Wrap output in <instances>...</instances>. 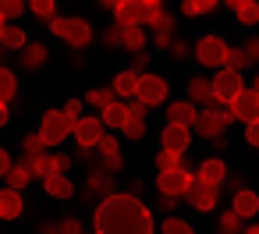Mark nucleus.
<instances>
[{"label":"nucleus","mask_w":259,"mask_h":234,"mask_svg":"<svg viewBox=\"0 0 259 234\" xmlns=\"http://www.w3.org/2000/svg\"><path fill=\"white\" fill-rule=\"evenodd\" d=\"M39 234H61V220H57V223H54V220L39 223Z\"/></svg>","instance_id":"obj_53"},{"label":"nucleus","mask_w":259,"mask_h":234,"mask_svg":"<svg viewBox=\"0 0 259 234\" xmlns=\"http://www.w3.org/2000/svg\"><path fill=\"white\" fill-rule=\"evenodd\" d=\"M195 177H199L202 184H209V188H220L231 174H227V163H224L220 156H206V160L195 167Z\"/></svg>","instance_id":"obj_13"},{"label":"nucleus","mask_w":259,"mask_h":234,"mask_svg":"<svg viewBox=\"0 0 259 234\" xmlns=\"http://www.w3.org/2000/svg\"><path fill=\"white\" fill-rule=\"evenodd\" d=\"M29 43H32V39L25 36V29H22V25H8V29H4V36H0V46H4L8 54H11V50H18V54H22Z\"/></svg>","instance_id":"obj_26"},{"label":"nucleus","mask_w":259,"mask_h":234,"mask_svg":"<svg viewBox=\"0 0 259 234\" xmlns=\"http://www.w3.org/2000/svg\"><path fill=\"white\" fill-rule=\"evenodd\" d=\"M110 195H117V177L114 174H107V170H100V167H93L89 170V177H85V188H82V199H110Z\"/></svg>","instance_id":"obj_9"},{"label":"nucleus","mask_w":259,"mask_h":234,"mask_svg":"<svg viewBox=\"0 0 259 234\" xmlns=\"http://www.w3.org/2000/svg\"><path fill=\"white\" fill-rule=\"evenodd\" d=\"M245 142H248V146H252V149H255V146H259V121H255V124H248V128H245Z\"/></svg>","instance_id":"obj_52"},{"label":"nucleus","mask_w":259,"mask_h":234,"mask_svg":"<svg viewBox=\"0 0 259 234\" xmlns=\"http://www.w3.org/2000/svg\"><path fill=\"white\" fill-rule=\"evenodd\" d=\"M188 103H202V107H209L213 103V78H202V75H195V78H188Z\"/></svg>","instance_id":"obj_19"},{"label":"nucleus","mask_w":259,"mask_h":234,"mask_svg":"<svg viewBox=\"0 0 259 234\" xmlns=\"http://www.w3.org/2000/svg\"><path fill=\"white\" fill-rule=\"evenodd\" d=\"M241 92H245V82H241V75H238V71L224 68L220 75H213V100H217V103L231 107Z\"/></svg>","instance_id":"obj_7"},{"label":"nucleus","mask_w":259,"mask_h":234,"mask_svg":"<svg viewBox=\"0 0 259 234\" xmlns=\"http://www.w3.org/2000/svg\"><path fill=\"white\" fill-rule=\"evenodd\" d=\"M192 54V43H185V39H174V46H170V57L174 61H185Z\"/></svg>","instance_id":"obj_48"},{"label":"nucleus","mask_w":259,"mask_h":234,"mask_svg":"<svg viewBox=\"0 0 259 234\" xmlns=\"http://www.w3.org/2000/svg\"><path fill=\"white\" fill-rule=\"evenodd\" d=\"M195 121H199L195 103H188V100L167 103V124H178V128H195Z\"/></svg>","instance_id":"obj_15"},{"label":"nucleus","mask_w":259,"mask_h":234,"mask_svg":"<svg viewBox=\"0 0 259 234\" xmlns=\"http://www.w3.org/2000/svg\"><path fill=\"white\" fill-rule=\"evenodd\" d=\"M146 46H149V36H146V29H142V25H132V29H124L121 50H128V54H146Z\"/></svg>","instance_id":"obj_25"},{"label":"nucleus","mask_w":259,"mask_h":234,"mask_svg":"<svg viewBox=\"0 0 259 234\" xmlns=\"http://www.w3.org/2000/svg\"><path fill=\"white\" fill-rule=\"evenodd\" d=\"M96 156H100V160L121 156V146H117V138H114V135H103V138H100V146H96Z\"/></svg>","instance_id":"obj_37"},{"label":"nucleus","mask_w":259,"mask_h":234,"mask_svg":"<svg viewBox=\"0 0 259 234\" xmlns=\"http://www.w3.org/2000/svg\"><path fill=\"white\" fill-rule=\"evenodd\" d=\"M160 234H195L185 220H178V216H167L163 220V227H160Z\"/></svg>","instance_id":"obj_41"},{"label":"nucleus","mask_w":259,"mask_h":234,"mask_svg":"<svg viewBox=\"0 0 259 234\" xmlns=\"http://www.w3.org/2000/svg\"><path fill=\"white\" fill-rule=\"evenodd\" d=\"M153 160H156V170H160V174H163V170H178V167H185V160H181L178 153H167V149H160Z\"/></svg>","instance_id":"obj_36"},{"label":"nucleus","mask_w":259,"mask_h":234,"mask_svg":"<svg viewBox=\"0 0 259 234\" xmlns=\"http://www.w3.org/2000/svg\"><path fill=\"white\" fill-rule=\"evenodd\" d=\"M248 64H252V61H248V57H245V50H241V46H231V54H227V68H231V71H238V75H241V71H245V68H248Z\"/></svg>","instance_id":"obj_40"},{"label":"nucleus","mask_w":259,"mask_h":234,"mask_svg":"<svg viewBox=\"0 0 259 234\" xmlns=\"http://www.w3.org/2000/svg\"><path fill=\"white\" fill-rule=\"evenodd\" d=\"M241 230H245V220L234 209H224L220 220H217V234H241Z\"/></svg>","instance_id":"obj_30"},{"label":"nucleus","mask_w":259,"mask_h":234,"mask_svg":"<svg viewBox=\"0 0 259 234\" xmlns=\"http://www.w3.org/2000/svg\"><path fill=\"white\" fill-rule=\"evenodd\" d=\"M61 234H85V230H82V220H78V216H64V220H61Z\"/></svg>","instance_id":"obj_47"},{"label":"nucleus","mask_w":259,"mask_h":234,"mask_svg":"<svg viewBox=\"0 0 259 234\" xmlns=\"http://www.w3.org/2000/svg\"><path fill=\"white\" fill-rule=\"evenodd\" d=\"M29 11H32L36 18H43L47 25H50V22H57V4H54V0H32Z\"/></svg>","instance_id":"obj_33"},{"label":"nucleus","mask_w":259,"mask_h":234,"mask_svg":"<svg viewBox=\"0 0 259 234\" xmlns=\"http://www.w3.org/2000/svg\"><path fill=\"white\" fill-rule=\"evenodd\" d=\"M188 146H192V128L163 124V131H160V149H167V153H178V156H185V153H188Z\"/></svg>","instance_id":"obj_12"},{"label":"nucleus","mask_w":259,"mask_h":234,"mask_svg":"<svg viewBox=\"0 0 259 234\" xmlns=\"http://www.w3.org/2000/svg\"><path fill=\"white\" fill-rule=\"evenodd\" d=\"M192 181H195V170H188V167L163 170V174H156V192L167 195V199H185L188 188H192Z\"/></svg>","instance_id":"obj_6"},{"label":"nucleus","mask_w":259,"mask_h":234,"mask_svg":"<svg viewBox=\"0 0 259 234\" xmlns=\"http://www.w3.org/2000/svg\"><path fill=\"white\" fill-rule=\"evenodd\" d=\"M82 107H85V100H78V96H75V100H68V103H64V114H68L71 121H82Z\"/></svg>","instance_id":"obj_45"},{"label":"nucleus","mask_w":259,"mask_h":234,"mask_svg":"<svg viewBox=\"0 0 259 234\" xmlns=\"http://www.w3.org/2000/svg\"><path fill=\"white\" fill-rule=\"evenodd\" d=\"M103 135H107V128H103L100 117H82V121H75V131H71V138L78 142V149H96Z\"/></svg>","instance_id":"obj_10"},{"label":"nucleus","mask_w":259,"mask_h":234,"mask_svg":"<svg viewBox=\"0 0 259 234\" xmlns=\"http://www.w3.org/2000/svg\"><path fill=\"white\" fill-rule=\"evenodd\" d=\"M124 135H128L132 142H142V138H146V121H128V124H124Z\"/></svg>","instance_id":"obj_43"},{"label":"nucleus","mask_w":259,"mask_h":234,"mask_svg":"<svg viewBox=\"0 0 259 234\" xmlns=\"http://www.w3.org/2000/svg\"><path fill=\"white\" fill-rule=\"evenodd\" d=\"M227 8L238 15L241 25H259V0H227Z\"/></svg>","instance_id":"obj_24"},{"label":"nucleus","mask_w":259,"mask_h":234,"mask_svg":"<svg viewBox=\"0 0 259 234\" xmlns=\"http://www.w3.org/2000/svg\"><path fill=\"white\" fill-rule=\"evenodd\" d=\"M252 89H255V92H259V75H255V78H252Z\"/></svg>","instance_id":"obj_58"},{"label":"nucleus","mask_w":259,"mask_h":234,"mask_svg":"<svg viewBox=\"0 0 259 234\" xmlns=\"http://www.w3.org/2000/svg\"><path fill=\"white\" fill-rule=\"evenodd\" d=\"M231 110H234V121H241L245 128L255 124V121H259V92H255V89H245V92L231 103Z\"/></svg>","instance_id":"obj_14"},{"label":"nucleus","mask_w":259,"mask_h":234,"mask_svg":"<svg viewBox=\"0 0 259 234\" xmlns=\"http://www.w3.org/2000/svg\"><path fill=\"white\" fill-rule=\"evenodd\" d=\"M167 96H170V85H167L163 75H142L139 78V96L135 100H142L149 110L160 107V103H167Z\"/></svg>","instance_id":"obj_8"},{"label":"nucleus","mask_w":259,"mask_h":234,"mask_svg":"<svg viewBox=\"0 0 259 234\" xmlns=\"http://www.w3.org/2000/svg\"><path fill=\"white\" fill-rule=\"evenodd\" d=\"M71 163H75L71 156H64V153H54V167H57V174H68V170H71Z\"/></svg>","instance_id":"obj_50"},{"label":"nucleus","mask_w":259,"mask_h":234,"mask_svg":"<svg viewBox=\"0 0 259 234\" xmlns=\"http://www.w3.org/2000/svg\"><path fill=\"white\" fill-rule=\"evenodd\" d=\"M149 29H153L156 36H174V29H178V22L170 18V11H163V15H160V18H156V22L149 25Z\"/></svg>","instance_id":"obj_39"},{"label":"nucleus","mask_w":259,"mask_h":234,"mask_svg":"<svg viewBox=\"0 0 259 234\" xmlns=\"http://www.w3.org/2000/svg\"><path fill=\"white\" fill-rule=\"evenodd\" d=\"M93 223H96V234H153L156 230L153 209L139 195H128V192H117L96 202Z\"/></svg>","instance_id":"obj_1"},{"label":"nucleus","mask_w":259,"mask_h":234,"mask_svg":"<svg viewBox=\"0 0 259 234\" xmlns=\"http://www.w3.org/2000/svg\"><path fill=\"white\" fill-rule=\"evenodd\" d=\"M100 121H103V128H110V131H124V124L132 121V117H128V103H110V107L100 114Z\"/></svg>","instance_id":"obj_22"},{"label":"nucleus","mask_w":259,"mask_h":234,"mask_svg":"<svg viewBox=\"0 0 259 234\" xmlns=\"http://www.w3.org/2000/svg\"><path fill=\"white\" fill-rule=\"evenodd\" d=\"M110 89L117 92V100H128V103H132V100L139 96V75L124 68V71H117V78H114V85H110Z\"/></svg>","instance_id":"obj_20"},{"label":"nucleus","mask_w":259,"mask_h":234,"mask_svg":"<svg viewBox=\"0 0 259 234\" xmlns=\"http://www.w3.org/2000/svg\"><path fill=\"white\" fill-rule=\"evenodd\" d=\"M50 32H54L57 39H64L75 54L85 50V46L93 43V36H96L93 25H89V18H78V15H75V18H57V22H50Z\"/></svg>","instance_id":"obj_3"},{"label":"nucleus","mask_w":259,"mask_h":234,"mask_svg":"<svg viewBox=\"0 0 259 234\" xmlns=\"http://www.w3.org/2000/svg\"><path fill=\"white\" fill-rule=\"evenodd\" d=\"M22 153H25V160L47 156V142H43V135H39V131H25V138H22Z\"/></svg>","instance_id":"obj_29"},{"label":"nucleus","mask_w":259,"mask_h":234,"mask_svg":"<svg viewBox=\"0 0 259 234\" xmlns=\"http://www.w3.org/2000/svg\"><path fill=\"white\" fill-rule=\"evenodd\" d=\"M146 114H149V107H146L142 100H132V103H128V117H132V121H146Z\"/></svg>","instance_id":"obj_46"},{"label":"nucleus","mask_w":259,"mask_h":234,"mask_svg":"<svg viewBox=\"0 0 259 234\" xmlns=\"http://www.w3.org/2000/svg\"><path fill=\"white\" fill-rule=\"evenodd\" d=\"M8 121H11V107H8V103H0V128H4Z\"/></svg>","instance_id":"obj_56"},{"label":"nucleus","mask_w":259,"mask_h":234,"mask_svg":"<svg viewBox=\"0 0 259 234\" xmlns=\"http://www.w3.org/2000/svg\"><path fill=\"white\" fill-rule=\"evenodd\" d=\"M71 131H75V121H71L64 110H47L43 121H39V135H43L47 149H50V146H61Z\"/></svg>","instance_id":"obj_5"},{"label":"nucleus","mask_w":259,"mask_h":234,"mask_svg":"<svg viewBox=\"0 0 259 234\" xmlns=\"http://www.w3.org/2000/svg\"><path fill=\"white\" fill-rule=\"evenodd\" d=\"M47 61H50V50H47L43 43H36V39L22 50V68H25V71H39Z\"/></svg>","instance_id":"obj_21"},{"label":"nucleus","mask_w":259,"mask_h":234,"mask_svg":"<svg viewBox=\"0 0 259 234\" xmlns=\"http://www.w3.org/2000/svg\"><path fill=\"white\" fill-rule=\"evenodd\" d=\"M29 181H32V170H29V163H25V160H15V167L8 170V188L22 192Z\"/></svg>","instance_id":"obj_27"},{"label":"nucleus","mask_w":259,"mask_h":234,"mask_svg":"<svg viewBox=\"0 0 259 234\" xmlns=\"http://www.w3.org/2000/svg\"><path fill=\"white\" fill-rule=\"evenodd\" d=\"M234 121V110L231 107H224V103H209V107H202L199 110V121H195V135L199 138H209V142H217V138H224L227 135V124Z\"/></svg>","instance_id":"obj_2"},{"label":"nucleus","mask_w":259,"mask_h":234,"mask_svg":"<svg viewBox=\"0 0 259 234\" xmlns=\"http://www.w3.org/2000/svg\"><path fill=\"white\" fill-rule=\"evenodd\" d=\"M22 209H25L22 192H15V188H0V220H18Z\"/></svg>","instance_id":"obj_18"},{"label":"nucleus","mask_w":259,"mask_h":234,"mask_svg":"<svg viewBox=\"0 0 259 234\" xmlns=\"http://www.w3.org/2000/svg\"><path fill=\"white\" fill-rule=\"evenodd\" d=\"M121 39H124V29H121V25H107V32H103V46L121 50Z\"/></svg>","instance_id":"obj_42"},{"label":"nucleus","mask_w":259,"mask_h":234,"mask_svg":"<svg viewBox=\"0 0 259 234\" xmlns=\"http://www.w3.org/2000/svg\"><path fill=\"white\" fill-rule=\"evenodd\" d=\"M15 167V160H11V153L4 149V146H0V177H8V170Z\"/></svg>","instance_id":"obj_51"},{"label":"nucleus","mask_w":259,"mask_h":234,"mask_svg":"<svg viewBox=\"0 0 259 234\" xmlns=\"http://www.w3.org/2000/svg\"><path fill=\"white\" fill-rule=\"evenodd\" d=\"M181 11H185L188 18H195V15H213V11H217V0H185Z\"/></svg>","instance_id":"obj_35"},{"label":"nucleus","mask_w":259,"mask_h":234,"mask_svg":"<svg viewBox=\"0 0 259 234\" xmlns=\"http://www.w3.org/2000/svg\"><path fill=\"white\" fill-rule=\"evenodd\" d=\"M18 15H25V4H22V0H0V18H4L8 25H11V18H18Z\"/></svg>","instance_id":"obj_38"},{"label":"nucleus","mask_w":259,"mask_h":234,"mask_svg":"<svg viewBox=\"0 0 259 234\" xmlns=\"http://www.w3.org/2000/svg\"><path fill=\"white\" fill-rule=\"evenodd\" d=\"M15 92H18V78H15V71H11L8 64H0V103H11Z\"/></svg>","instance_id":"obj_28"},{"label":"nucleus","mask_w":259,"mask_h":234,"mask_svg":"<svg viewBox=\"0 0 259 234\" xmlns=\"http://www.w3.org/2000/svg\"><path fill=\"white\" fill-rule=\"evenodd\" d=\"M241 50H245V57H248L252 64L259 61V39H255V36H252V39H245V43H241Z\"/></svg>","instance_id":"obj_49"},{"label":"nucleus","mask_w":259,"mask_h":234,"mask_svg":"<svg viewBox=\"0 0 259 234\" xmlns=\"http://www.w3.org/2000/svg\"><path fill=\"white\" fill-rule=\"evenodd\" d=\"M185 202H188L192 209H199V213H213L217 202H220V188H209V184H202V181L195 177L192 188H188V195H185Z\"/></svg>","instance_id":"obj_11"},{"label":"nucleus","mask_w":259,"mask_h":234,"mask_svg":"<svg viewBox=\"0 0 259 234\" xmlns=\"http://www.w3.org/2000/svg\"><path fill=\"white\" fill-rule=\"evenodd\" d=\"M227 184H231V192H241V188H245V181H241L238 174H231V177H227Z\"/></svg>","instance_id":"obj_55"},{"label":"nucleus","mask_w":259,"mask_h":234,"mask_svg":"<svg viewBox=\"0 0 259 234\" xmlns=\"http://www.w3.org/2000/svg\"><path fill=\"white\" fill-rule=\"evenodd\" d=\"M241 234H259V223H248V227H245Z\"/></svg>","instance_id":"obj_57"},{"label":"nucleus","mask_w":259,"mask_h":234,"mask_svg":"<svg viewBox=\"0 0 259 234\" xmlns=\"http://www.w3.org/2000/svg\"><path fill=\"white\" fill-rule=\"evenodd\" d=\"M43 192H47L50 199H71V195H75V184H71L68 174H50V177L43 181Z\"/></svg>","instance_id":"obj_23"},{"label":"nucleus","mask_w":259,"mask_h":234,"mask_svg":"<svg viewBox=\"0 0 259 234\" xmlns=\"http://www.w3.org/2000/svg\"><path fill=\"white\" fill-rule=\"evenodd\" d=\"M85 103H89V107H100V114H103L110 103H121V100H117L114 89H89V92H85Z\"/></svg>","instance_id":"obj_31"},{"label":"nucleus","mask_w":259,"mask_h":234,"mask_svg":"<svg viewBox=\"0 0 259 234\" xmlns=\"http://www.w3.org/2000/svg\"><path fill=\"white\" fill-rule=\"evenodd\" d=\"M192 54H195V61L202 64V68H227V54H231V43L224 39V36H202L195 46H192Z\"/></svg>","instance_id":"obj_4"},{"label":"nucleus","mask_w":259,"mask_h":234,"mask_svg":"<svg viewBox=\"0 0 259 234\" xmlns=\"http://www.w3.org/2000/svg\"><path fill=\"white\" fill-rule=\"evenodd\" d=\"M231 209H234L241 220H252V216H259V192H252V188H241V192H234V199H231Z\"/></svg>","instance_id":"obj_17"},{"label":"nucleus","mask_w":259,"mask_h":234,"mask_svg":"<svg viewBox=\"0 0 259 234\" xmlns=\"http://www.w3.org/2000/svg\"><path fill=\"white\" fill-rule=\"evenodd\" d=\"M29 163V170H32V177H39V181H47L50 174H57V167H54V156L47 153V156H36V160H25Z\"/></svg>","instance_id":"obj_32"},{"label":"nucleus","mask_w":259,"mask_h":234,"mask_svg":"<svg viewBox=\"0 0 259 234\" xmlns=\"http://www.w3.org/2000/svg\"><path fill=\"white\" fill-rule=\"evenodd\" d=\"M149 68V50L146 54H132V64H128V71H135L139 78H142V71Z\"/></svg>","instance_id":"obj_44"},{"label":"nucleus","mask_w":259,"mask_h":234,"mask_svg":"<svg viewBox=\"0 0 259 234\" xmlns=\"http://www.w3.org/2000/svg\"><path fill=\"white\" fill-rule=\"evenodd\" d=\"M178 206V199H167V195H160V202H156V209H163V213H170Z\"/></svg>","instance_id":"obj_54"},{"label":"nucleus","mask_w":259,"mask_h":234,"mask_svg":"<svg viewBox=\"0 0 259 234\" xmlns=\"http://www.w3.org/2000/svg\"><path fill=\"white\" fill-rule=\"evenodd\" d=\"M139 11H142V29H146V25H153L167 8L160 4V0H139Z\"/></svg>","instance_id":"obj_34"},{"label":"nucleus","mask_w":259,"mask_h":234,"mask_svg":"<svg viewBox=\"0 0 259 234\" xmlns=\"http://www.w3.org/2000/svg\"><path fill=\"white\" fill-rule=\"evenodd\" d=\"M4 29H8V22H4V18H0V36H4Z\"/></svg>","instance_id":"obj_59"},{"label":"nucleus","mask_w":259,"mask_h":234,"mask_svg":"<svg viewBox=\"0 0 259 234\" xmlns=\"http://www.w3.org/2000/svg\"><path fill=\"white\" fill-rule=\"evenodd\" d=\"M114 25L121 29H132V25H142V11H139V0H114Z\"/></svg>","instance_id":"obj_16"}]
</instances>
